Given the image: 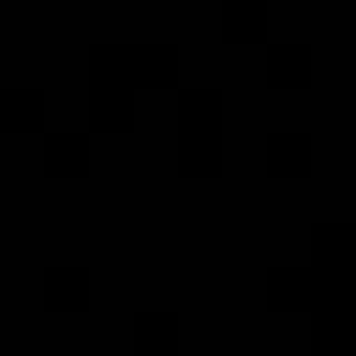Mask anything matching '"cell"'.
Wrapping results in <instances>:
<instances>
[{"instance_id": "6da1fadb", "label": "cell", "mask_w": 356, "mask_h": 356, "mask_svg": "<svg viewBox=\"0 0 356 356\" xmlns=\"http://www.w3.org/2000/svg\"><path fill=\"white\" fill-rule=\"evenodd\" d=\"M267 295L273 306H289V312H328V306H345L356 312V256L345 261H284V267H267Z\"/></svg>"}, {"instance_id": "7a4b0ae2", "label": "cell", "mask_w": 356, "mask_h": 356, "mask_svg": "<svg viewBox=\"0 0 356 356\" xmlns=\"http://www.w3.org/2000/svg\"><path fill=\"white\" fill-rule=\"evenodd\" d=\"M89 72L100 83H122V89H172L178 83V50L172 44H145V39H128V44H95L89 50Z\"/></svg>"}, {"instance_id": "3957f363", "label": "cell", "mask_w": 356, "mask_h": 356, "mask_svg": "<svg viewBox=\"0 0 356 356\" xmlns=\"http://www.w3.org/2000/svg\"><path fill=\"white\" fill-rule=\"evenodd\" d=\"M178 134H222V89L184 83L178 89Z\"/></svg>"}, {"instance_id": "277c9868", "label": "cell", "mask_w": 356, "mask_h": 356, "mask_svg": "<svg viewBox=\"0 0 356 356\" xmlns=\"http://www.w3.org/2000/svg\"><path fill=\"white\" fill-rule=\"evenodd\" d=\"M89 122H95V134L128 128V122H134V89L100 83V78H95V89H89Z\"/></svg>"}, {"instance_id": "5b68a950", "label": "cell", "mask_w": 356, "mask_h": 356, "mask_svg": "<svg viewBox=\"0 0 356 356\" xmlns=\"http://www.w3.org/2000/svg\"><path fill=\"white\" fill-rule=\"evenodd\" d=\"M312 345L334 350V356H356V312H345V306L312 312Z\"/></svg>"}, {"instance_id": "8992f818", "label": "cell", "mask_w": 356, "mask_h": 356, "mask_svg": "<svg viewBox=\"0 0 356 356\" xmlns=\"http://www.w3.org/2000/svg\"><path fill=\"white\" fill-rule=\"evenodd\" d=\"M312 72H317L312 44H295V39H267V78H278V83H306Z\"/></svg>"}, {"instance_id": "52a82bcc", "label": "cell", "mask_w": 356, "mask_h": 356, "mask_svg": "<svg viewBox=\"0 0 356 356\" xmlns=\"http://www.w3.org/2000/svg\"><path fill=\"white\" fill-rule=\"evenodd\" d=\"M312 161H317L312 134H267V167H273V172L300 178V172H312Z\"/></svg>"}, {"instance_id": "ba28073f", "label": "cell", "mask_w": 356, "mask_h": 356, "mask_svg": "<svg viewBox=\"0 0 356 356\" xmlns=\"http://www.w3.org/2000/svg\"><path fill=\"white\" fill-rule=\"evenodd\" d=\"M89 156H95L89 134H72V128H50L44 134V167L50 172H83Z\"/></svg>"}, {"instance_id": "9c48e42d", "label": "cell", "mask_w": 356, "mask_h": 356, "mask_svg": "<svg viewBox=\"0 0 356 356\" xmlns=\"http://www.w3.org/2000/svg\"><path fill=\"white\" fill-rule=\"evenodd\" d=\"M178 167L189 178L222 172V134H178Z\"/></svg>"}, {"instance_id": "30bf717a", "label": "cell", "mask_w": 356, "mask_h": 356, "mask_svg": "<svg viewBox=\"0 0 356 356\" xmlns=\"http://www.w3.org/2000/svg\"><path fill=\"white\" fill-rule=\"evenodd\" d=\"M0 122L39 134L44 128V89H0Z\"/></svg>"}, {"instance_id": "8fae6325", "label": "cell", "mask_w": 356, "mask_h": 356, "mask_svg": "<svg viewBox=\"0 0 356 356\" xmlns=\"http://www.w3.org/2000/svg\"><path fill=\"white\" fill-rule=\"evenodd\" d=\"M184 334L178 312H134V345L139 350H172Z\"/></svg>"}, {"instance_id": "7c38bea8", "label": "cell", "mask_w": 356, "mask_h": 356, "mask_svg": "<svg viewBox=\"0 0 356 356\" xmlns=\"http://www.w3.org/2000/svg\"><path fill=\"white\" fill-rule=\"evenodd\" d=\"M228 39H267V0H222Z\"/></svg>"}, {"instance_id": "4fadbf2b", "label": "cell", "mask_w": 356, "mask_h": 356, "mask_svg": "<svg viewBox=\"0 0 356 356\" xmlns=\"http://www.w3.org/2000/svg\"><path fill=\"white\" fill-rule=\"evenodd\" d=\"M89 267H44V300L50 306H83L89 300Z\"/></svg>"}, {"instance_id": "5bb4252c", "label": "cell", "mask_w": 356, "mask_h": 356, "mask_svg": "<svg viewBox=\"0 0 356 356\" xmlns=\"http://www.w3.org/2000/svg\"><path fill=\"white\" fill-rule=\"evenodd\" d=\"M312 256H323V261L356 256V228H350V222H317V228H312Z\"/></svg>"}, {"instance_id": "9a60e30c", "label": "cell", "mask_w": 356, "mask_h": 356, "mask_svg": "<svg viewBox=\"0 0 356 356\" xmlns=\"http://www.w3.org/2000/svg\"><path fill=\"white\" fill-rule=\"evenodd\" d=\"M284 356H289V350H284ZM295 356H334V350H317V345H312V350H295Z\"/></svg>"}]
</instances>
